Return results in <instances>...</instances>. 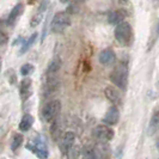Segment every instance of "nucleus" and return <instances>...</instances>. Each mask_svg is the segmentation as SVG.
Returning <instances> with one entry per match:
<instances>
[{
  "label": "nucleus",
  "mask_w": 159,
  "mask_h": 159,
  "mask_svg": "<svg viewBox=\"0 0 159 159\" xmlns=\"http://www.w3.org/2000/svg\"><path fill=\"white\" fill-rule=\"evenodd\" d=\"M115 39L120 46L129 47L133 42V29L132 25L127 22H120L115 28Z\"/></svg>",
  "instance_id": "nucleus-1"
},
{
  "label": "nucleus",
  "mask_w": 159,
  "mask_h": 159,
  "mask_svg": "<svg viewBox=\"0 0 159 159\" xmlns=\"http://www.w3.org/2000/svg\"><path fill=\"white\" fill-rule=\"evenodd\" d=\"M128 77H129V71H128L127 65L125 64H120L119 66H115V68L112 70L109 75L112 84L123 91L127 90Z\"/></svg>",
  "instance_id": "nucleus-2"
},
{
  "label": "nucleus",
  "mask_w": 159,
  "mask_h": 159,
  "mask_svg": "<svg viewBox=\"0 0 159 159\" xmlns=\"http://www.w3.org/2000/svg\"><path fill=\"white\" fill-rule=\"evenodd\" d=\"M70 25H71V17L68 15V12H57L55 16L53 17L50 29L54 34H61Z\"/></svg>",
  "instance_id": "nucleus-3"
},
{
  "label": "nucleus",
  "mask_w": 159,
  "mask_h": 159,
  "mask_svg": "<svg viewBox=\"0 0 159 159\" xmlns=\"http://www.w3.org/2000/svg\"><path fill=\"white\" fill-rule=\"evenodd\" d=\"M60 111H61V103H60V101H57V99L50 101L42 109V119L44 120L47 123L54 122L56 117L59 116Z\"/></svg>",
  "instance_id": "nucleus-4"
},
{
  "label": "nucleus",
  "mask_w": 159,
  "mask_h": 159,
  "mask_svg": "<svg viewBox=\"0 0 159 159\" xmlns=\"http://www.w3.org/2000/svg\"><path fill=\"white\" fill-rule=\"evenodd\" d=\"M92 135L98 143H107L114 138V129L108 125H99L93 129Z\"/></svg>",
  "instance_id": "nucleus-5"
},
{
  "label": "nucleus",
  "mask_w": 159,
  "mask_h": 159,
  "mask_svg": "<svg viewBox=\"0 0 159 159\" xmlns=\"http://www.w3.org/2000/svg\"><path fill=\"white\" fill-rule=\"evenodd\" d=\"M75 141V134L73 132H66L64 134V136L61 138L60 143H59V147H60V151L64 156H67L71 150L73 148V145Z\"/></svg>",
  "instance_id": "nucleus-6"
},
{
  "label": "nucleus",
  "mask_w": 159,
  "mask_h": 159,
  "mask_svg": "<svg viewBox=\"0 0 159 159\" xmlns=\"http://www.w3.org/2000/svg\"><path fill=\"white\" fill-rule=\"evenodd\" d=\"M104 95L107 97V99L112 103L114 105H121L122 104V95L119 90L114 86H108L104 90Z\"/></svg>",
  "instance_id": "nucleus-7"
},
{
  "label": "nucleus",
  "mask_w": 159,
  "mask_h": 159,
  "mask_svg": "<svg viewBox=\"0 0 159 159\" xmlns=\"http://www.w3.org/2000/svg\"><path fill=\"white\" fill-rule=\"evenodd\" d=\"M120 120V110L116 105H112L109 108V110L107 111L105 116L103 117V123L108 126H115L117 125Z\"/></svg>",
  "instance_id": "nucleus-8"
},
{
  "label": "nucleus",
  "mask_w": 159,
  "mask_h": 159,
  "mask_svg": "<svg viewBox=\"0 0 159 159\" xmlns=\"http://www.w3.org/2000/svg\"><path fill=\"white\" fill-rule=\"evenodd\" d=\"M99 62L104 66H110L116 61V54L111 48H105L99 53Z\"/></svg>",
  "instance_id": "nucleus-9"
},
{
  "label": "nucleus",
  "mask_w": 159,
  "mask_h": 159,
  "mask_svg": "<svg viewBox=\"0 0 159 159\" xmlns=\"http://www.w3.org/2000/svg\"><path fill=\"white\" fill-rule=\"evenodd\" d=\"M26 148L31 150L34 153H36L41 158H47L48 157V148L46 143L43 141H36V143H30L26 145Z\"/></svg>",
  "instance_id": "nucleus-10"
},
{
  "label": "nucleus",
  "mask_w": 159,
  "mask_h": 159,
  "mask_svg": "<svg viewBox=\"0 0 159 159\" xmlns=\"http://www.w3.org/2000/svg\"><path fill=\"white\" fill-rule=\"evenodd\" d=\"M127 12L123 10V8H119V10H115L111 11L108 16V22L110 24H119L120 22H123V19L127 17Z\"/></svg>",
  "instance_id": "nucleus-11"
},
{
  "label": "nucleus",
  "mask_w": 159,
  "mask_h": 159,
  "mask_svg": "<svg viewBox=\"0 0 159 159\" xmlns=\"http://www.w3.org/2000/svg\"><path fill=\"white\" fill-rule=\"evenodd\" d=\"M48 4H49V0H43V1H42V4H41V6L39 7V10H37V12H36V13L34 15V17L31 18V22H30V25H31V26H37V25L41 23L42 18H43V13H44V11L47 10Z\"/></svg>",
  "instance_id": "nucleus-12"
},
{
  "label": "nucleus",
  "mask_w": 159,
  "mask_h": 159,
  "mask_svg": "<svg viewBox=\"0 0 159 159\" xmlns=\"http://www.w3.org/2000/svg\"><path fill=\"white\" fill-rule=\"evenodd\" d=\"M31 92V79L29 78H25L22 80L20 83V89H19V93H20V98L25 101L26 98H29Z\"/></svg>",
  "instance_id": "nucleus-13"
},
{
  "label": "nucleus",
  "mask_w": 159,
  "mask_h": 159,
  "mask_svg": "<svg viewBox=\"0 0 159 159\" xmlns=\"http://www.w3.org/2000/svg\"><path fill=\"white\" fill-rule=\"evenodd\" d=\"M157 132H159V111H156L151 117V121L147 127V134L154 135Z\"/></svg>",
  "instance_id": "nucleus-14"
},
{
  "label": "nucleus",
  "mask_w": 159,
  "mask_h": 159,
  "mask_svg": "<svg viewBox=\"0 0 159 159\" xmlns=\"http://www.w3.org/2000/svg\"><path fill=\"white\" fill-rule=\"evenodd\" d=\"M22 12H23V5L22 4H18L16 5L13 10L11 11V13L8 15V18H7V24L8 25H15V23L17 22V19H18V17L22 15Z\"/></svg>",
  "instance_id": "nucleus-15"
},
{
  "label": "nucleus",
  "mask_w": 159,
  "mask_h": 159,
  "mask_svg": "<svg viewBox=\"0 0 159 159\" xmlns=\"http://www.w3.org/2000/svg\"><path fill=\"white\" fill-rule=\"evenodd\" d=\"M32 123H34V117H32L31 115L26 114V115L23 116V119H22L20 123H19V129L22 132H28L31 128Z\"/></svg>",
  "instance_id": "nucleus-16"
},
{
  "label": "nucleus",
  "mask_w": 159,
  "mask_h": 159,
  "mask_svg": "<svg viewBox=\"0 0 159 159\" xmlns=\"http://www.w3.org/2000/svg\"><path fill=\"white\" fill-rule=\"evenodd\" d=\"M60 67H61V60L59 57H55L48 67L47 75H56V73L60 71Z\"/></svg>",
  "instance_id": "nucleus-17"
},
{
  "label": "nucleus",
  "mask_w": 159,
  "mask_h": 159,
  "mask_svg": "<svg viewBox=\"0 0 159 159\" xmlns=\"http://www.w3.org/2000/svg\"><path fill=\"white\" fill-rule=\"evenodd\" d=\"M81 154L84 158H97L96 157V151L93 146H85L83 150H81Z\"/></svg>",
  "instance_id": "nucleus-18"
},
{
  "label": "nucleus",
  "mask_w": 159,
  "mask_h": 159,
  "mask_svg": "<svg viewBox=\"0 0 159 159\" xmlns=\"http://www.w3.org/2000/svg\"><path fill=\"white\" fill-rule=\"evenodd\" d=\"M22 143H23V136L20 135V134H16V135L13 136V141L11 143L12 151H17V150L20 147Z\"/></svg>",
  "instance_id": "nucleus-19"
},
{
  "label": "nucleus",
  "mask_w": 159,
  "mask_h": 159,
  "mask_svg": "<svg viewBox=\"0 0 159 159\" xmlns=\"http://www.w3.org/2000/svg\"><path fill=\"white\" fill-rule=\"evenodd\" d=\"M32 71H34V66L29 64L24 65V66H22V68H20V73H22L23 75H29Z\"/></svg>",
  "instance_id": "nucleus-20"
},
{
  "label": "nucleus",
  "mask_w": 159,
  "mask_h": 159,
  "mask_svg": "<svg viewBox=\"0 0 159 159\" xmlns=\"http://www.w3.org/2000/svg\"><path fill=\"white\" fill-rule=\"evenodd\" d=\"M36 37H37V34H34L31 36V39H29L28 40V42L24 44V47H23V49H22V53H24V52H26L29 48H30V46H31L32 43L35 42V40H36Z\"/></svg>",
  "instance_id": "nucleus-21"
},
{
  "label": "nucleus",
  "mask_w": 159,
  "mask_h": 159,
  "mask_svg": "<svg viewBox=\"0 0 159 159\" xmlns=\"http://www.w3.org/2000/svg\"><path fill=\"white\" fill-rule=\"evenodd\" d=\"M7 35L5 32L0 31V46H4L6 42H7Z\"/></svg>",
  "instance_id": "nucleus-22"
},
{
  "label": "nucleus",
  "mask_w": 159,
  "mask_h": 159,
  "mask_svg": "<svg viewBox=\"0 0 159 159\" xmlns=\"http://www.w3.org/2000/svg\"><path fill=\"white\" fill-rule=\"evenodd\" d=\"M152 4L154 7H159V0H152Z\"/></svg>",
  "instance_id": "nucleus-23"
},
{
  "label": "nucleus",
  "mask_w": 159,
  "mask_h": 159,
  "mask_svg": "<svg viewBox=\"0 0 159 159\" xmlns=\"http://www.w3.org/2000/svg\"><path fill=\"white\" fill-rule=\"evenodd\" d=\"M60 1H61V2H68L70 0H60Z\"/></svg>",
  "instance_id": "nucleus-24"
},
{
  "label": "nucleus",
  "mask_w": 159,
  "mask_h": 159,
  "mask_svg": "<svg viewBox=\"0 0 159 159\" xmlns=\"http://www.w3.org/2000/svg\"><path fill=\"white\" fill-rule=\"evenodd\" d=\"M157 148H158V151H159V140L157 141Z\"/></svg>",
  "instance_id": "nucleus-25"
},
{
  "label": "nucleus",
  "mask_w": 159,
  "mask_h": 159,
  "mask_svg": "<svg viewBox=\"0 0 159 159\" xmlns=\"http://www.w3.org/2000/svg\"><path fill=\"white\" fill-rule=\"evenodd\" d=\"M34 1H35V0H29V2H30V4H31V2H34Z\"/></svg>",
  "instance_id": "nucleus-26"
},
{
  "label": "nucleus",
  "mask_w": 159,
  "mask_h": 159,
  "mask_svg": "<svg viewBox=\"0 0 159 159\" xmlns=\"http://www.w3.org/2000/svg\"><path fill=\"white\" fill-rule=\"evenodd\" d=\"M0 70H1V59H0Z\"/></svg>",
  "instance_id": "nucleus-27"
},
{
  "label": "nucleus",
  "mask_w": 159,
  "mask_h": 159,
  "mask_svg": "<svg viewBox=\"0 0 159 159\" xmlns=\"http://www.w3.org/2000/svg\"><path fill=\"white\" fill-rule=\"evenodd\" d=\"M80 1H84V0H80Z\"/></svg>",
  "instance_id": "nucleus-28"
}]
</instances>
